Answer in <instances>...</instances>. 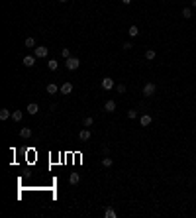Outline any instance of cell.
<instances>
[{"mask_svg": "<svg viewBox=\"0 0 196 218\" xmlns=\"http://www.w3.org/2000/svg\"><path fill=\"white\" fill-rule=\"evenodd\" d=\"M65 67L69 69V71H77L80 67V61L77 59V57H69V59H65Z\"/></svg>", "mask_w": 196, "mask_h": 218, "instance_id": "cell-1", "label": "cell"}, {"mask_svg": "<svg viewBox=\"0 0 196 218\" xmlns=\"http://www.w3.org/2000/svg\"><path fill=\"white\" fill-rule=\"evenodd\" d=\"M100 85H102V89H104V90H112L114 86H116V83H114V79L106 77V79H102V83H100Z\"/></svg>", "mask_w": 196, "mask_h": 218, "instance_id": "cell-2", "label": "cell"}, {"mask_svg": "<svg viewBox=\"0 0 196 218\" xmlns=\"http://www.w3.org/2000/svg\"><path fill=\"white\" fill-rule=\"evenodd\" d=\"M155 90H157V86H155L153 83H147V85L143 86V95H145V96H153Z\"/></svg>", "mask_w": 196, "mask_h": 218, "instance_id": "cell-3", "label": "cell"}, {"mask_svg": "<svg viewBox=\"0 0 196 218\" xmlns=\"http://www.w3.org/2000/svg\"><path fill=\"white\" fill-rule=\"evenodd\" d=\"M47 53H49V49L43 47V45H39V47L33 49V55H35V57H47Z\"/></svg>", "mask_w": 196, "mask_h": 218, "instance_id": "cell-4", "label": "cell"}, {"mask_svg": "<svg viewBox=\"0 0 196 218\" xmlns=\"http://www.w3.org/2000/svg\"><path fill=\"white\" fill-rule=\"evenodd\" d=\"M35 59H38L35 55H26V57L22 59V63H24L26 67H33V65H35Z\"/></svg>", "mask_w": 196, "mask_h": 218, "instance_id": "cell-5", "label": "cell"}, {"mask_svg": "<svg viewBox=\"0 0 196 218\" xmlns=\"http://www.w3.org/2000/svg\"><path fill=\"white\" fill-rule=\"evenodd\" d=\"M59 92L61 95H71V92H73V83H63Z\"/></svg>", "mask_w": 196, "mask_h": 218, "instance_id": "cell-6", "label": "cell"}, {"mask_svg": "<svg viewBox=\"0 0 196 218\" xmlns=\"http://www.w3.org/2000/svg\"><path fill=\"white\" fill-rule=\"evenodd\" d=\"M79 137H80V142H88V140H90V128H84V130H80Z\"/></svg>", "mask_w": 196, "mask_h": 218, "instance_id": "cell-7", "label": "cell"}, {"mask_svg": "<svg viewBox=\"0 0 196 218\" xmlns=\"http://www.w3.org/2000/svg\"><path fill=\"white\" fill-rule=\"evenodd\" d=\"M104 110H106V112H114V110H116V100H106V102H104Z\"/></svg>", "mask_w": 196, "mask_h": 218, "instance_id": "cell-8", "label": "cell"}, {"mask_svg": "<svg viewBox=\"0 0 196 218\" xmlns=\"http://www.w3.org/2000/svg\"><path fill=\"white\" fill-rule=\"evenodd\" d=\"M45 90H47V95H57V92H59L61 89H59V86H57V85H53V83H49Z\"/></svg>", "mask_w": 196, "mask_h": 218, "instance_id": "cell-9", "label": "cell"}, {"mask_svg": "<svg viewBox=\"0 0 196 218\" xmlns=\"http://www.w3.org/2000/svg\"><path fill=\"white\" fill-rule=\"evenodd\" d=\"M39 112V106L35 104V102H32V104H28V114H32V116H35V114Z\"/></svg>", "mask_w": 196, "mask_h": 218, "instance_id": "cell-10", "label": "cell"}, {"mask_svg": "<svg viewBox=\"0 0 196 218\" xmlns=\"http://www.w3.org/2000/svg\"><path fill=\"white\" fill-rule=\"evenodd\" d=\"M151 120H153V118H151L149 114H143V116L139 118V124H141V126H149V124H151Z\"/></svg>", "mask_w": 196, "mask_h": 218, "instance_id": "cell-11", "label": "cell"}, {"mask_svg": "<svg viewBox=\"0 0 196 218\" xmlns=\"http://www.w3.org/2000/svg\"><path fill=\"white\" fill-rule=\"evenodd\" d=\"M22 118H24L22 110H14V112H12V120H14V122H22Z\"/></svg>", "mask_w": 196, "mask_h": 218, "instance_id": "cell-12", "label": "cell"}, {"mask_svg": "<svg viewBox=\"0 0 196 218\" xmlns=\"http://www.w3.org/2000/svg\"><path fill=\"white\" fill-rule=\"evenodd\" d=\"M20 137H24V140L32 137V130H29V128H22V130H20Z\"/></svg>", "mask_w": 196, "mask_h": 218, "instance_id": "cell-13", "label": "cell"}, {"mask_svg": "<svg viewBox=\"0 0 196 218\" xmlns=\"http://www.w3.org/2000/svg\"><path fill=\"white\" fill-rule=\"evenodd\" d=\"M127 33H130V38H137L139 35V30H137V26H130Z\"/></svg>", "mask_w": 196, "mask_h": 218, "instance_id": "cell-14", "label": "cell"}, {"mask_svg": "<svg viewBox=\"0 0 196 218\" xmlns=\"http://www.w3.org/2000/svg\"><path fill=\"white\" fill-rule=\"evenodd\" d=\"M155 57H157L155 49H147V51H145V59H147V61H153Z\"/></svg>", "mask_w": 196, "mask_h": 218, "instance_id": "cell-15", "label": "cell"}, {"mask_svg": "<svg viewBox=\"0 0 196 218\" xmlns=\"http://www.w3.org/2000/svg\"><path fill=\"white\" fill-rule=\"evenodd\" d=\"M69 181H71V185H77V183L80 181V175H79V173H71Z\"/></svg>", "mask_w": 196, "mask_h": 218, "instance_id": "cell-16", "label": "cell"}, {"mask_svg": "<svg viewBox=\"0 0 196 218\" xmlns=\"http://www.w3.org/2000/svg\"><path fill=\"white\" fill-rule=\"evenodd\" d=\"M24 45H26V47H32V49H35V39H33V38H26Z\"/></svg>", "mask_w": 196, "mask_h": 218, "instance_id": "cell-17", "label": "cell"}, {"mask_svg": "<svg viewBox=\"0 0 196 218\" xmlns=\"http://www.w3.org/2000/svg\"><path fill=\"white\" fill-rule=\"evenodd\" d=\"M47 67H49L51 71H57V67H59V63H57V59H49V61H47Z\"/></svg>", "mask_w": 196, "mask_h": 218, "instance_id": "cell-18", "label": "cell"}, {"mask_svg": "<svg viewBox=\"0 0 196 218\" xmlns=\"http://www.w3.org/2000/svg\"><path fill=\"white\" fill-rule=\"evenodd\" d=\"M10 118V110L8 108H2L0 110V120H8Z\"/></svg>", "mask_w": 196, "mask_h": 218, "instance_id": "cell-19", "label": "cell"}, {"mask_svg": "<svg viewBox=\"0 0 196 218\" xmlns=\"http://www.w3.org/2000/svg\"><path fill=\"white\" fill-rule=\"evenodd\" d=\"M112 157H108V155H104V159H102V167H112Z\"/></svg>", "mask_w": 196, "mask_h": 218, "instance_id": "cell-20", "label": "cell"}, {"mask_svg": "<svg viewBox=\"0 0 196 218\" xmlns=\"http://www.w3.org/2000/svg\"><path fill=\"white\" fill-rule=\"evenodd\" d=\"M104 216H106V218H116V210H114V208H106V210H104Z\"/></svg>", "mask_w": 196, "mask_h": 218, "instance_id": "cell-21", "label": "cell"}, {"mask_svg": "<svg viewBox=\"0 0 196 218\" xmlns=\"http://www.w3.org/2000/svg\"><path fill=\"white\" fill-rule=\"evenodd\" d=\"M92 122H94V120L90 118V116H86V118L83 120V126H84V128H90V126H92Z\"/></svg>", "mask_w": 196, "mask_h": 218, "instance_id": "cell-22", "label": "cell"}, {"mask_svg": "<svg viewBox=\"0 0 196 218\" xmlns=\"http://www.w3.org/2000/svg\"><path fill=\"white\" fill-rule=\"evenodd\" d=\"M61 55L65 57V59H69V57H71V49L69 47H63V49H61Z\"/></svg>", "mask_w": 196, "mask_h": 218, "instance_id": "cell-23", "label": "cell"}, {"mask_svg": "<svg viewBox=\"0 0 196 218\" xmlns=\"http://www.w3.org/2000/svg\"><path fill=\"white\" fill-rule=\"evenodd\" d=\"M182 16H184V18H192V10L190 8H182Z\"/></svg>", "mask_w": 196, "mask_h": 218, "instance_id": "cell-24", "label": "cell"}, {"mask_svg": "<svg viewBox=\"0 0 196 218\" xmlns=\"http://www.w3.org/2000/svg\"><path fill=\"white\" fill-rule=\"evenodd\" d=\"M127 118L136 120V118H137V110H127Z\"/></svg>", "mask_w": 196, "mask_h": 218, "instance_id": "cell-25", "label": "cell"}, {"mask_svg": "<svg viewBox=\"0 0 196 218\" xmlns=\"http://www.w3.org/2000/svg\"><path fill=\"white\" fill-rule=\"evenodd\" d=\"M116 90L120 92V95H124V92H126V85H118V86H116Z\"/></svg>", "mask_w": 196, "mask_h": 218, "instance_id": "cell-26", "label": "cell"}, {"mask_svg": "<svg viewBox=\"0 0 196 218\" xmlns=\"http://www.w3.org/2000/svg\"><path fill=\"white\" fill-rule=\"evenodd\" d=\"M122 47H124V49H131V47H133V43H131V41H126Z\"/></svg>", "mask_w": 196, "mask_h": 218, "instance_id": "cell-27", "label": "cell"}, {"mask_svg": "<svg viewBox=\"0 0 196 218\" xmlns=\"http://www.w3.org/2000/svg\"><path fill=\"white\" fill-rule=\"evenodd\" d=\"M122 4H124V6H130V4H131V0H122Z\"/></svg>", "mask_w": 196, "mask_h": 218, "instance_id": "cell-28", "label": "cell"}, {"mask_svg": "<svg viewBox=\"0 0 196 218\" xmlns=\"http://www.w3.org/2000/svg\"><path fill=\"white\" fill-rule=\"evenodd\" d=\"M192 8H196V0H192Z\"/></svg>", "mask_w": 196, "mask_h": 218, "instance_id": "cell-29", "label": "cell"}, {"mask_svg": "<svg viewBox=\"0 0 196 218\" xmlns=\"http://www.w3.org/2000/svg\"><path fill=\"white\" fill-rule=\"evenodd\" d=\"M59 2H69V0H59Z\"/></svg>", "mask_w": 196, "mask_h": 218, "instance_id": "cell-30", "label": "cell"}, {"mask_svg": "<svg viewBox=\"0 0 196 218\" xmlns=\"http://www.w3.org/2000/svg\"><path fill=\"white\" fill-rule=\"evenodd\" d=\"M163 2H165V0H163Z\"/></svg>", "mask_w": 196, "mask_h": 218, "instance_id": "cell-31", "label": "cell"}]
</instances>
